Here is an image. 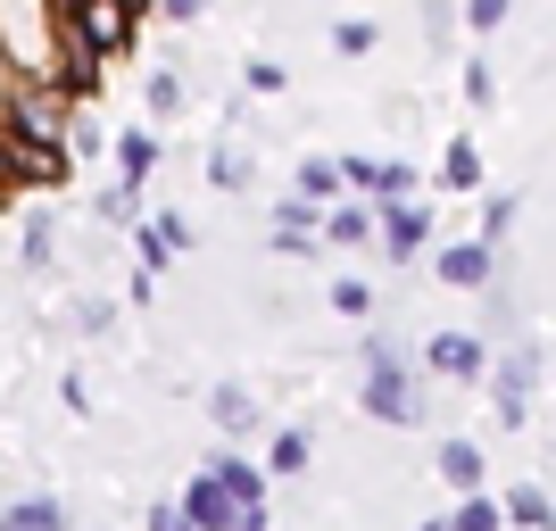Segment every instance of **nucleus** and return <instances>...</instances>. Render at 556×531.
Masks as SVG:
<instances>
[{"label": "nucleus", "mask_w": 556, "mask_h": 531, "mask_svg": "<svg viewBox=\"0 0 556 531\" xmlns=\"http://www.w3.org/2000/svg\"><path fill=\"white\" fill-rule=\"evenodd\" d=\"M166 9H175V17H191V9H200V0H166Z\"/></svg>", "instance_id": "nucleus-19"}, {"label": "nucleus", "mask_w": 556, "mask_h": 531, "mask_svg": "<svg viewBox=\"0 0 556 531\" xmlns=\"http://www.w3.org/2000/svg\"><path fill=\"white\" fill-rule=\"evenodd\" d=\"M532 357H507V366H498V423H515V432H523V416H532Z\"/></svg>", "instance_id": "nucleus-3"}, {"label": "nucleus", "mask_w": 556, "mask_h": 531, "mask_svg": "<svg viewBox=\"0 0 556 531\" xmlns=\"http://www.w3.org/2000/svg\"><path fill=\"white\" fill-rule=\"evenodd\" d=\"M382 232H391V250H416V241H424V216L416 208H391V225H382Z\"/></svg>", "instance_id": "nucleus-11"}, {"label": "nucleus", "mask_w": 556, "mask_h": 531, "mask_svg": "<svg viewBox=\"0 0 556 531\" xmlns=\"http://www.w3.org/2000/svg\"><path fill=\"white\" fill-rule=\"evenodd\" d=\"M374 357V374H366V416H382V423H416L424 416V399H416V382H407V366H399L391 349H366Z\"/></svg>", "instance_id": "nucleus-1"}, {"label": "nucleus", "mask_w": 556, "mask_h": 531, "mask_svg": "<svg viewBox=\"0 0 556 531\" xmlns=\"http://www.w3.org/2000/svg\"><path fill=\"white\" fill-rule=\"evenodd\" d=\"M507 17V0H473V25H498Z\"/></svg>", "instance_id": "nucleus-17"}, {"label": "nucleus", "mask_w": 556, "mask_h": 531, "mask_svg": "<svg viewBox=\"0 0 556 531\" xmlns=\"http://www.w3.org/2000/svg\"><path fill=\"white\" fill-rule=\"evenodd\" d=\"M300 191H307V200H332V191H341V166H332V159H307L300 166Z\"/></svg>", "instance_id": "nucleus-10"}, {"label": "nucleus", "mask_w": 556, "mask_h": 531, "mask_svg": "<svg viewBox=\"0 0 556 531\" xmlns=\"http://www.w3.org/2000/svg\"><path fill=\"white\" fill-rule=\"evenodd\" d=\"M515 523L540 531V523H548V498H540V490H515Z\"/></svg>", "instance_id": "nucleus-13"}, {"label": "nucleus", "mask_w": 556, "mask_h": 531, "mask_svg": "<svg viewBox=\"0 0 556 531\" xmlns=\"http://www.w3.org/2000/svg\"><path fill=\"white\" fill-rule=\"evenodd\" d=\"M0 531H67V515L50 507V498H25V507L0 515Z\"/></svg>", "instance_id": "nucleus-7"}, {"label": "nucleus", "mask_w": 556, "mask_h": 531, "mask_svg": "<svg viewBox=\"0 0 556 531\" xmlns=\"http://www.w3.org/2000/svg\"><path fill=\"white\" fill-rule=\"evenodd\" d=\"M67 34L100 59V50L134 42V9H125V0H75V25H67Z\"/></svg>", "instance_id": "nucleus-2"}, {"label": "nucleus", "mask_w": 556, "mask_h": 531, "mask_svg": "<svg viewBox=\"0 0 556 531\" xmlns=\"http://www.w3.org/2000/svg\"><path fill=\"white\" fill-rule=\"evenodd\" d=\"M150 531H191V523H184L175 507H159V515H150Z\"/></svg>", "instance_id": "nucleus-18"}, {"label": "nucleus", "mask_w": 556, "mask_h": 531, "mask_svg": "<svg viewBox=\"0 0 556 531\" xmlns=\"http://www.w3.org/2000/svg\"><path fill=\"white\" fill-rule=\"evenodd\" d=\"M441 473L457 490H473V482H482V448H473V440H448V448H441Z\"/></svg>", "instance_id": "nucleus-8"}, {"label": "nucleus", "mask_w": 556, "mask_h": 531, "mask_svg": "<svg viewBox=\"0 0 556 531\" xmlns=\"http://www.w3.org/2000/svg\"><path fill=\"white\" fill-rule=\"evenodd\" d=\"M250 391H241V382H225V391H216V423H225V432H250Z\"/></svg>", "instance_id": "nucleus-9"}, {"label": "nucleus", "mask_w": 556, "mask_h": 531, "mask_svg": "<svg viewBox=\"0 0 556 531\" xmlns=\"http://www.w3.org/2000/svg\"><path fill=\"white\" fill-rule=\"evenodd\" d=\"M473 175H482V159H473V150L457 141V150H448V184H473Z\"/></svg>", "instance_id": "nucleus-16"}, {"label": "nucleus", "mask_w": 556, "mask_h": 531, "mask_svg": "<svg viewBox=\"0 0 556 531\" xmlns=\"http://www.w3.org/2000/svg\"><path fill=\"white\" fill-rule=\"evenodd\" d=\"M432 366H441V374H473V366H482V341H465V332H441V341H432Z\"/></svg>", "instance_id": "nucleus-6"}, {"label": "nucleus", "mask_w": 556, "mask_h": 531, "mask_svg": "<svg viewBox=\"0 0 556 531\" xmlns=\"http://www.w3.org/2000/svg\"><path fill=\"white\" fill-rule=\"evenodd\" d=\"M275 465H282V473H300V465H307V440L282 432V440H275Z\"/></svg>", "instance_id": "nucleus-14"}, {"label": "nucleus", "mask_w": 556, "mask_h": 531, "mask_svg": "<svg viewBox=\"0 0 556 531\" xmlns=\"http://www.w3.org/2000/svg\"><path fill=\"white\" fill-rule=\"evenodd\" d=\"M116 166H125V191H134V184H141V175H150V141H141V134H134V141H125V150H116Z\"/></svg>", "instance_id": "nucleus-12"}, {"label": "nucleus", "mask_w": 556, "mask_h": 531, "mask_svg": "<svg viewBox=\"0 0 556 531\" xmlns=\"http://www.w3.org/2000/svg\"><path fill=\"white\" fill-rule=\"evenodd\" d=\"M448 531H498V507H482V498H473V507H465Z\"/></svg>", "instance_id": "nucleus-15"}, {"label": "nucleus", "mask_w": 556, "mask_h": 531, "mask_svg": "<svg viewBox=\"0 0 556 531\" xmlns=\"http://www.w3.org/2000/svg\"><path fill=\"white\" fill-rule=\"evenodd\" d=\"M441 282L482 291V282H490V250H482V241H457V250H441Z\"/></svg>", "instance_id": "nucleus-4"}, {"label": "nucleus", "mask_w": 556, "mask_h": 531, "mask_svg": "<svg viewBox=\"0 0 556 531\" xmlns=\"http://www.w3.org/2000/svg\"><path fill=\"white\" fill-rule=\"evenodd\" d=\"M424 531H441V523H424Z\"/></svg>", "instance_id": "nucleus-20"}, {"label": "nucleus", "mask_w": 556, "mask_h": 531, "mask_svg": "<svg viewBox=\"0 0 556 531\" xmlns=\"http://www.w3.org/2000/svg\"><path fill=\"white\" fill-rule=\"evenodd\" d=\"M208 482L225 490V498H241V507H266V490H257V473H250L241 457H216V465H208Z\"/></svg>", "instance_id": "nucleus-5"}]
</instances>
